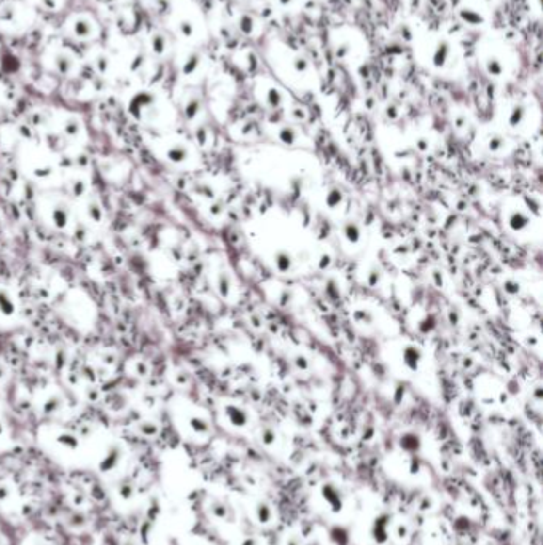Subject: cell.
Masks as SVG:
<instances>
[{"mask_svg":"<svg viewBox=\"0 0 543 545\" xmlns=\"http://www.w3.org/2000/svg\"><path fill=\"white\" fill-rule=\"evenodd\" d=\"M152 42H153V50H155L156 53H163V51H164V48H166V40H164V37H163V35H153Z\"/></svg>","mask_w":543,"mask_h":545,"instance_id":"obj_14","label":"cell"},{"mask_svg":"<svg viewBox=\"0 0 543 545\" xmlns=\"http://www.w3.org/2000/svg\"><path fill=\"white\" fill-rule=\"evenodd\" d=\"M137 429L145 437H153V435L158 434V426H156L155 423H152V421H142V423L139 424Z\"/></svg>","mask_w":543,"mask_h":545,"instance_id":"obj_12","label":"cell"},{"mask_svg":"<svg viewBox=\"0 0 543 545\" xmlns=\"http://www.w3.org/2000/svg\"><path fill=\"white\" fill-rule=\"evenodd\" d=\"M75 33L80 38H88L91 35V26H89V22H77Z\"/></svg>","mask_w":543,"mask_h":545,"instance_id":"obj_13","label":"cell"},{"mask_svg":"<svg viewBox=\"0 0 543 545\" xmlns=\"http://www.w3.org/2000/svg\"><path fill=\"white\" fill-rule=\"evenodd\" d=\"M180 32L183 33L185 37H190L193 33V26L192 22H182L180 24Z\"/></svg>","mask_w":543,"mask_h":545,"instance_id":"obj_18","label":"cell"},{"mask_svg":"<svg viewBox=\"0 0 543 545\" xmlns=\"http://www.w3.org/2000/svg\"><path fill=\"white\" fill-rule=\"evenodd\" d=\"M42 3L47 8H49V10H54L56 8V0H42Z\"/></svg>","mask_w":543,"mask_h":545,"instance_id":"obj_20","label":"cell"},{"mask_svg":"<svg viewBox=\"0 0 543 545\" xmlns=\"http://www.w3.org/2000/svg\"><path fill=\"white\" fill-rule=\"evenodd\" d=\"M35 545H47V544H35Z\"/></svg>","mask_w":543,"mask_h":545,"instance_id":"obj_24","label":"cell"},{"mask_svg":"<svg viewBox=\"0 0 543 545\" xmlns=\"http://www.w3.org/2000/svg\"><path fill=\"white\" fill-rule=\"evenodd\" d=\"M49 220H51V223L59 230H64V228L69 227L70 211H69V207H67V204L63 203V201L56 203L51 207V212H49Z\"/></svg>","mask_w":543,"mask_h":545,"instance_id":"obj_4","label":"cell"},{"mask_svg":"<svg viewBox=\"0 0 543 545\" xmlns=\"http://www.w3.org/2000/svg\"><path fill=\"white\" fill-rule=\"evenodd\" d=\"M430 51L427 53L429 63L436 69H445L447 66V61L451 59V45L447 40H441L436 38L429 45Z\"/></svg>","mask_w":543,"mask_h":545,"instance_id":"obj_1","label":"cell"},{"mask_svg":"<svg viewBox=\"0 0 543 545\" xmlns=\"http://www.w3.org/2000/svg\"><path fill=\"white\" fill-rule=\"evenodd\" d=\"M123 456H125V451H123V446L120 443H110L107 449H105V454L102 456V459H100L97 464L99 472L100 474H110V472H113L115 469H118L123 461Z\"/></svg>","mask_w":543,"mask_h":545,"instance_id":"obj_2","label":"cell"},{"mask_svg":"<svg viewBox=\"0 0 543 545\" xmlns=\"http://www.w3.org/2000/svg\"><path fill=\"white\" fill-rule=\"evenodd\" d=\"M72 66H74V63H72V59L69 56L61 54L56 58V69H58L61 74H67V72L72 69Z\"/></svg>","mask_w":543,"mask_h":545,"instance_id":"obj_11","label":"cell"},{"mask_svg":"<svg viewBox=\"0 0 543 545\" xmlns=\"http://www.w3.org/2000/svg\"><path fill=\"white\" fill-rule=\"evenodd\" d=\"M63 407H64V400H63V397L58 396V394H53V396H49V397L47 398V400L43 402L42 410H43V413H45V414H48V416H51V414L59 413L61 410H63Z\"/></svg>","mask_w":543,"mask_h":545,"instance_id":"obj_7","label":"cell"},{"mask_svg":"<svg viewBox=\"0 0 543 545\" xmlns=\"http://www.w3.org/2000/svg\"><path fill=\"white\" fill-rule=\"evenodd\" d=\"M80 129H81V125L77 118H69V120L64 123V134L69 137H77L78 134H80Z\"/></svg>","mask_w":543,"mask_h":545,"instance_id":"obj_10","label":"cell"},{"mask_svg":"<svg viewBox=\"0 0 543 545\" xmlns=\"http://www.w3.org/2000/svg\"><path fill=\"white\" fill-rule=\"evenodd\" d=\"M86 215H88V220L93 222V223H100L104 220V211L100 204L97 203L96 199H88L86 203Z\"/></svg>","mask_w":543,"mask_h":545,"instance_id":"obj_8","label":"cell"},{"mask_svg":"<svg viewBox=\"0 0 543 545\" xmlns=\"http://www.w3.org/2000/svg\"><path fill=\"white\" fill-rule=\"evenodd\" d=\"M116 494L120 496L121 501H131L134 497V494H136V483H134L132 479L129 477H125V479H121L118 481V485H116Z\"/></svg>","mask_w":543,"mask_h":545,"instance_id":"obj_5","label":"cell"},{"mask_svg":"<svg viewBox=\"0 0 543 545\" xmlns=\"http://www.w3.org/2000/svg\"><path fill=\"white\" fill-rule=\"evenodd\" d=\"M72 502H74V505L75 507H83V505H85V502H86V496L85 494H81V493H78V494H75L74 496V499H72Z\"/></svg>","mask_w":543,"mask_h":545,"instance_id":"obj_17","label":"cell"},{"mask_svg":"<svg viewBox=\"0 0 543 545\" xmlns=\"http://www.w3.org/2000/svg\"><path fill=\"white\" fill-rule=\"evenodd\" d=\"M5 373H7V370H5V367H3V365L0 363V380L3 378V376H5Z\"/></svg>","mask_w":543,"mask_h":545,"instance_id":"obj_22","label":"cell"},{"mask_svg":"<svg viewBox=\"0 0 543 545\" xmlns=\"http://www.w3.org/2000/svg\"><path fill=\"white\" fill-rule=\"evenodd\" d=\"M69 192H70L72 196L80 198V196H83L86 193V182L83 181V179H78V177L72 179V181H69Z\"/></svg>","mask_w":543,"mask_h":545,"instance_id":"obj_9","label":"cell"},{"mask_svg":"<svg viewBox=\"0 0 543 545\" xmlns=\"http://www.w3.org/2000/svg\"><path fill=\"white\" fill-rule=\"evenodd\" d=\"M97 66H99V69H100V70H102V69H104V70L107 69V66H109L107 58H104V56H100L99 61H97Z\"/></svg>","mask_w":543,"mask_h":545,"instance_id":"obj_19","label":"cell"},{"mask_svg":"<svg viewBox=\"0 0 543 545\" xmlns=\"http://www.w3.org/2000/svg\"><path fill=\"white\" fill-rule=\"evenodd\" d=\"M0 545H2V539H0Z\"/></svg>","mask_w":543,"mask_h":545,"instance_id":"obj_25","label":"cell"},{"mask_svg":"<svg viewBox=\"0 0 543 545\" xmlns=\"http://www.w3.org/2000/svg\"><path fill=\"white\" fill-rule=\"evenodd\" d=\"M54 442L58 443L59 446L70 449V451H75V449L80 448V437L72 434V432H65V430L59 432V434L54 437Z\"/></svg>","mask_w":543,"mask_h":545,"instance_id":"obj_6","label":"cell"},{"mask_svg":"<svg viewBox=\"0 0 543 545\" xmlns=\"http://www.w3.org/2000/svg\"><path fill=\"white\" fill-rule=\"evenodd\" d=\"M3 432H5V428H3V423L2 421H0V437L3 435Z\"/></svg>","mask_w":543,"mask_h":545,"instance_id":"obj_23","label":"cell"},{"mask_svg":"<svg viewBox=\"0 0 543 545\" xmlns=\"http://www.w3.org/2000/svg\"><path fill=\"white\" fill-rule=\"evenodd\" d=\"M91 497H94L96 499V501H104V497H105V490L100 485H94L93 488H91Z\"/></svg>","mask_w":543,"mask_h":545,"instance_id":"obj_15","label":"cell"},{"mask_svg":"<svg viewBox=\"0 0 543 545\" xmlns=\"http://www.w3.org/2000/svg\"><path fill=\"white\" fill-rule=\"evenodd\" d=\"M10 496H11V490H10V486H8V485H5V483H2V485H0V502L8 501Z\"/></svg>","mask_w":543,"mask_h":545,"instance_id":"obj_16","label":"cell"},{"mask_svg":"<svg viewBox=\"0 0 543 545\" xmlns=\"http://www.w3.org/2000/svg\"><path fill=\"white\" fill-rule=\"evenodd\" d=\"M16 313H18V306H16L15 297L7 287L0 285V317L11 319L16 316Z\"/></svg>","mask_w":543,"mask_h":545,"instance_id":"obj_3","label":"cell"},{"mask_svg":"<svg viewBox=\"0 0 543 545\" xmlns=\"http://www.w3.org/2000/svg\"><path fill=\"white\" fill-rule=\"evenodd\" d=\"M277 2L281 5H284V7H290V5H293L295 0H277Z\"/></svg>","mask_w":543,"mask_h":545,"instance_id":"obj_21","label":"cell"}]
</instances>
